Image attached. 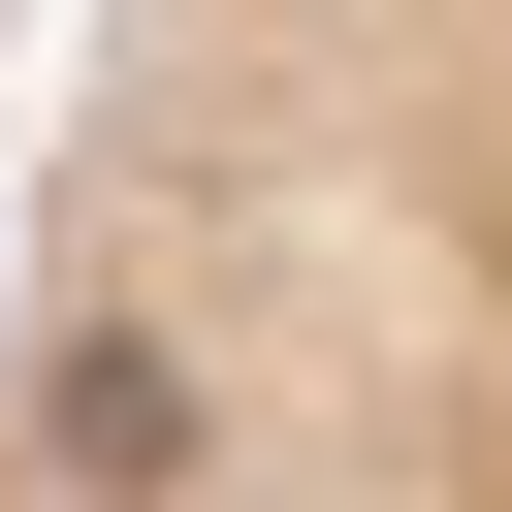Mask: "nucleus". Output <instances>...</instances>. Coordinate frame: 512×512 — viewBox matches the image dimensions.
Returning a JSON list of instances; mask_svg holds the SVG:
<instances>
[{"instance_id": "nucleus-1", "label": "nucleus", "mask_w": 512, "mask_h": 512, "mask_svg": "<svg viewBox=\"0 0 512 512\" xmlns=\"http://www.w3.org/2000/svg\"><path fill=\"white\" fill-rule=\"evenodd\" d=\"M0 480L512 512V0H96L0 224Z\"/></svg>"}]
</instances>
